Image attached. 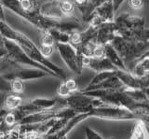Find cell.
<instances>
[{
  "instance_id": "cell-1",
  "label": "cell",
  "mask_w": 149,
  "mask_h": 139,
  "mask_svg": "<svg viewBox=\"0 0 149 139\" xmlns=\"http://www.w3.org/2000/svg\"><path fill=\"white\" fill-rule=\"evenodd\" d=\"M90 115H93L98 118L111 119V120H128V119H137L138 117L132 111H130L125 108L109 105H107L105 106H102V108H93L90 112Z\"/></svg>"
},
{
  "instance_id": "cell-2",
  "label": "cell",
  "mask_w": 149,
  "mask_h": 139,
  "mask_svg": "<svg viewBox=\"0 0 149 139\" xmlns=\"http://www.w3.org/2000/svg\"><path fill=\"white\" fill-rule=\"evenodd\" d=\"M130 139H149V133L143 120H138L132 130Z\"/></svg>"
},
{
  "instance_id": "cell-3",
  "label": "cell",
  "mask_w": 149,
  "mask_h": 139,
  "mask_svg": "<svg viewBox=\"0 0 149 139\" xmlns=\"http://www.w3.org/2000/svg\"><path fill=\"white\" fill-rule=\"evenodd\" d=\"M20 104H21V98L15 95H11L8 97L6 100V106L9 109L16 108Z\"/></svg>"
},
{
  "instance_id": "cell-4",
  "label": "cell",
  "mask_w": 149,
  "mask_h": 139,
  "mask_svg": "<svg viewBox=\"0 0 149 139\" xmlns=\"http://www.w3.org/2000/svg\"><path fill=\"white\" fill-rule=\"evenodd\" d=\"M86 136H87V139H104L99 133H97L90 127L86 128Z\"/></svg>"
},
{
  "instance_id": "cell-5",
  "label": "cell",
  "mask_w": 149,
  "mask_h": 139,
  "mask_svg": "<svg viewBox=\"0 0 149 139\" xmlns=\"http://www.w3.org/2000/svg\"><path fill=\"white\" fill-rule=\"evenodd\" d=\"M58 94L61 96H68L70 94H71V91L68 89V87L65 85V83L62 84L58 89Z\"/></svg>"
},
{
  "instance_id": "cell-6",
  "label": "cell",
  "mask_w": 149,
  "mask_h": 139,
  "mask_svg": "<svg viewBox=\"0 0 149 139\" xmlns=\"http://www.w3.org/2000/svg\"><path fill=\"white\" fill-rule=\"evenodd\" d=\"M12 89L15 92H22L23 91V85L21 80H15L12 82Z\"/></svg>"
},
{
  "instance_id": "cell-7",
  "label": "cell",
  "mask_w": 149,
  "mask_h": 139,
  "mask_svg": "<svg viewBox=\"0 0 149 139\" xmlns=\"http://www.w3.org/2000/svg\"><path fill=\"white\" fill-rule=\"evenodd\" d=\"M42 42L45 46H51L53 44V38L49 34H46L42 38Z\"/></svg>"
},
{
  "instance_id": "cell-8",
  "label": "cell",
  "mask_w": 149,
  "mask_h": 139,
  "mask_svg": "<svg viewBox=\"0 0 149 139\" xmlns=\"http://www.w3.org/2000/svg\"><path fill=\"white\" fill-rule=\"evenodd\" d=\"M104 54V50L102 47H96L92 50V55L95 58H102Z\"/></svg>"
},
{
  "instance_id": "cell-9",
  "label": "cell",
  "mask_w": 149,
  "mask_h": 139,
  "mask_svg": "<svg viewBox=\"0 0 149 139\" xmlns=\"http://www.w3.org/2000/svg\"><path fill=\"white\" fill-rule=\"evenodd\" d=\"M65 85H66L68 87V89L72 92H74L77 89V82L74 81V80H72V78H70V80H68L66 82H65Z\"/></svg>"
},
{
  "instance_id": "cell-10",
  "label": "cell",
  "mask_w": 149,
  "mask_h": 139,
  "mask_svg": "<svg viewBox=\"0 0 149 139\" xmlns=\"http://www.w3.org/2000/svg\"><path fill=\"white\" fill-rule=\"evenodd\" d=\"M41 53L43 54L44 56H49V55L52 53V48H51V46L43 45L41 48Z\"/></svg>"
},
{
  "instance_id": "cell-11",
  "label": "cell",
  "mask_w": 149,
  "mask_h": 139,
  "mask_svg": "<svg viewBox=\"0 0 149 139\" xmlns=\"http://www.w3.org/2000/svg\"><path fill=\"white\" fill-rule=\"evenodd\" d=\"M73 8V5L70 2H67L65 1L62 4V10L64 11V12H69L71 11Z\"/></svg>"
},
{
  "instance_id": "cell-12",
  "label": "cell",
  "mask_w": 149,
  "mask_h": 139,
  "mask_svg": "<svg viewBox=\"0 0 149 139\" xmlns=\"http://www.w3.org/2000/svg\"><path fill=\"white\" fill-rule=\"evenodd\" d=\"M5 122H6L8 125H12L14 122H15V117H14V115L13 114H8L6 116V118H5Z\"/></svg>"
},
{
  "instance_id": "cell-13",
  "label": "cell",
  "mask_w": 149,
  "mask_h": 139,
  "mask_svg": "<svg viewBox=\"0 0 149 139\" xmlns=\"http://www.w3.org/2000/svg\"><path fill=\"white\" fill-rule=\"evenodd\" d=\"M130 5H132V7L135 8V10H138V8L142 7L143 1L142 0H132V1H130Z\"/></svg>"
},
{
  "instance_id": "cell-14",
  "label": "cell",
  "mask_w": 149,
  "mask_h": 139,
  "mask_svg": "<svg viewBox=\"0 0 149 139\" xmlns=\"http://www.w3.org/2000/svg\"><path fill=\"white\" fill-rule=\"evenodd\" d=\"M8 139H20V134L18 131H11L8 134Z\"/></svg>"
},
{
  "instance_id": "cell-15",
  "label": "cell",
  "mask_w": 149,
  "mask_h": 139,
  "mask_svg": "<svg viewBox=\"0 0 149 139\" xmlns=\"http://www.w3.org/2000/svg\"><path fill=\"white\" fill-rule=\"evenodd\" d=\"M71 41L73 43H78L80 41V35L79 34H74L71 38Z\"/></svg>"
},
{
  "instance_id": "cell-16",
  "label": "cell",
  "mask_w": 149,
  "mask_h": 139,
  "mask_svg": "<svg viewBox=\"0 0 149 139\" xmlns=\"http://www.w3.org/2000/svg\"><path fill=\"white\" fill-rule=\"evenodd\" d=\"M31 3L29 0H22V7L24 8V10H27V8H30Z\"/></svg>"
},
{
  "instance_id": "cell-17",
  "label": "cell",
  "mask_w": 149,
  "mask_h": 139,
  "mask_svg": "<svg viewBox=\"0 0 149 139\" xmlns=\"http://www.w3.org/2000/svg\"><path fill=\"white\" fill-rule=\"evenodd\" d=\"M143 92H144V94H146L147 100L149 101V86L147 88H146V89L143 90Z\"/></svg>"
},
{
  "instance_id": "cell-18",
  "label": "cell",
  "mask_w": 149,
  "mask_h": 139,
  "mask_svg": "<svg viewBox=\"0 0 149 139\" xmlns=\"http://www.w3.org/2000/svg\"><path fill=\"white\" fill-rule=\"evenodd\" d=\"M0 139H5V133L3 132H0Z\"/></svg>"
},
{
  "instance_id": "cell-19",
  "label": "cell",
  "mask_w": 149,
  "mask_h": 139,
  "mask_svg": "<svg viewBox=\"0 0 149 139\" xmlns=\"http://www.w3.org/2000/svg\"><path fill=\"white\" fill-rule=\"evenodd\" d=\"M85 1H86V0H77V2L79 3V4H82V3L85 2Z\"/></svg>"
},
{
  "instance_id": "cell-20",
  "label": "cell",
  "mask_w": 149,
  "mask_h": 139,
  "mask_svg": "<svg viewBox=\"0 0 149 139\" xmlns=\"http://www.w3.org/2000/svg\"><path fill=\"white\" fill-rule=\"evenodd\" d=\"M111 139H114V138H111Z\"/></svg>"
}]
</instances>
